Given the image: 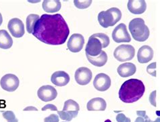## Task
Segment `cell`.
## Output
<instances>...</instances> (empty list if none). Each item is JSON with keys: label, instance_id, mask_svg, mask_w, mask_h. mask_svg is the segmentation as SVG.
Returning a JSON list of instances; mask_svg holds the SVG:
<instances>
[{"label": "cell", "instance_id": "obj_1", "mask_svg": "<svg viewBox=\"0 0 160 122\" xmlns=\"http://www.w3.org/2000/svg\"><path fill=\"white\" fill-rule=\"evenodd\" d=\"M32 34L44 44L58 46L67 40L70 29L61 14H43L35 24Z\"/></svg>", "mask_w": 160, "mask_h": 122}, {"label": "cell", "instance_id": "obj_2", "mask_svg": "<svg viewBox=\"0 0 160 122\" xmlns=\"http://www.w3.org/2000/svg\"><path fill=\"white\" fill-rule=\"evenodd\" d=\"M145 92L143 81L137 79H130L124 81L119 90V98L125 103H132L141 98Z\"/></svg>", "mask_w": 160, "mask_h": 122}, {"label": "cell", "instance_id": "obj_3", "mask_svg": "<svg viewBox=\"0 0 160 122\" xmlns=\"http://www.w3.org/2000/svg\"><path fill=\"white\" fill-rule=\"evenodd\" d=\"M129 30L133 39L137 41H145L149 36V29L141 18H136L130 22Z\"/></svg>", "mask_w": 160, "mask_h": 122}, {"label": "cell", "instance_id": "obj_4", "mask_svg": "<svg viewBox=\"0 0 160 122\" xmlns=\"http://www.w3.org/2000/svg\"><path fill=\"white\" fill-rule=\"evenodd\" d=\"M122 19V12L120 9L112 8L107 11H102L98 14V21L103 28L114 26Z\"/></svg>", "mask_w": 160, "mask_h": 122}, {"label": "cell", "instance_id": "obj_5", "mask_svg": "<svg viewBox=\"0 0 160 122\" xmlns=\"http://www.w3.org/2000/svg\"><path fill=\"white\" fill-rule=\"evenodd\" d=\"M135 49L131 45L122 44L115 49L114 56L115 59L120 62L131 61L135 56Z\"/></svg>", "mask_w": 160, "mask_h": 122}, {"label": "cell", "instance_id": "obj_6", "mask_svg": "<svg viewBox=\"0 0 160 122\" xmlns=\"http://www.w3.org/2000/svg\"><path fill=\"white\" fill-rule=\"evenodd\" d=\"M20 81L18 77L14 74L8 73L1 77L0 85L2 89L7 92H14L18 88Z\"/></svg>", "mask_w": 160, "mask_h": 122}, {"label": "cell", "instance_id": "obj_7", "mask_svg": "<svg viewBox=\"0 0 160 122\" xmlns=\"http://www.w3.org/2000/svg\"><path fill=\"white\" fill-rule=\"evenodd\" d=\"M112 39L115 43L130 42L131 37L127 31L125 24L120 23L114 29L112 32Z\"/></svg>", "mask_w": 160, "mask_h": 122}, {"label": "cell", "instance_id": "obj_8", "mask_svg": "<svg viewBox=\"0 0 160 122\" xmlns=\"http://www.w3.org/2000/svg\"><path fill=\"white\" fill-rule=\"evenodd\" d=\"M102 48H103V46L101 42L92 35L88 39L86 44L85 48L86 54L91 56H97L101 54Z\"/></svg>", "mask_w": 160, "mask_h": 122}, {"label": "cell", "instance_id": "obj_9", "mask_svg": "<svg viewBox=\"0 0 160 122\" xmlns=\"http://www.w3.org/2000/svg\"><path fill=\"white\" fill-rule=\"evenodd\" d=\"M8 30L13 37L20 38L24 35V25L23 21L18 18H14L9 21L8 24Z\"/></svg>", "mask_w": 160, "mask_h": 122}, {"label": "cell", "instance_id": "obj_10", "mask_svg": "<svg viewBox=\"0 0 160 122\" xmlns=\"http://www.w3.org/2000/svg\"><path fill=\"white\" fill-rule=\"evenodd\" d=\"M37 96L43 102H49L54 100L57 96L56 89L52 86H43L37 91Z\"/></svg>", "mask_w": 160, "mask_h": 122}, {"label": "cell", "instance_id": "obj_11", "mask_svg": "<svg viewBox=\"0 0 160 122\" xmlns=\"http://www.w3.org/2000/svg\"><path fill=\"white\" fill-rule=\"evenodd\" d=\"M84 44V37L79 33H74L72 35L68 41L67 46L71 52H79L83 48Z\"/></svg>", "mask_w": 160, "mask_h": 122}, {"label": "cell", "instance_id": "obj_12", "mask_svg": "<svg viewBox=\"0 0 160 122\" xmlns=\"http://www.w3.org/2000/svg\"><path fill=\"white\" fill-rule=\"evenodd\" d=\"M93 77L92 71L87 67L82 66L78 68L74 74L75 80L79 85L85 86L91 81Z\"/></svg>", "mask_w": 160, "mask_h": 122}, {"label": "cell", "instance_id": "obj_13", "mask_svg": "<svg viewBox=\"0 0 160 122\" xmlns=\"http://www.w3.org/2000/svg\"><path fill=\"white\" fill-rule=\"evenodd\" d=\"M95 88L100 92H105L111 86V79L105 73H99L95 77L93 81Z\"/></svg>", "mask_w": 160, "mask_h": 122}, {"label": "cell", "instance_id": "obj_14", "mask_svg": "<svg viewBox=\"0 0 160 122\" xmlns=\"http://www.w3.org/2000/svg\"><path fill=\"white\" fill-rule=\"evenodd\" d=\"M153 50L150 46L145 45L139 48L137 53L138 61L141 64L147 63L153 58Z\"/></svg>", "mask_w": 160, "mask_h": 122}, {"label": "cell", "instance_id": "obj_15", "mask_svg": "<svg viewBox=\"0 0 160 122\" xmlns=\"http://www.w3.org/2000/svg\"><path fill=\"white\" fill-rule=\"evenodd\" d=\"M70 76L67 73L63 71H55L51 77V81L55 86L62 87L67 85L70 81Z\"/></svg>", "mask_w": 160, "mask_h": 122}, {"label": "cell", "instance_id": "obj_16", "mask_svg": "<svg viewBox=\"0 0 160 122\" xmlns=\"http://www.w3.org/2000/svg\"><path fill=\"white\" fill-rule=\"evenodd\" d=\"M128 10L133 14H141L145 12L147 4L144 0H130L128 1Z\"/></svg>", "mask_w": 160, "mask_h": 122}, {"label": "cell", "instance_id": "obj_17", "mask_svg": "<svg viewBox=\"0 0 160 122\" xmlns=\"http://www.w3.org/2000/svg\"><path fill=\"white\" fill-rule=\"evenodd\" d=\"M118 73L122 77H128L136 73L137 68L133 63H126L120 65L117 68Z\"/></svg>", "mask_w": 160, "mask_h": 122}, {"label": "cell", "instance_id": "obj_18", "mask_svg": "<svg viewBox=\"0 0 160 122\" xmlns=\"http://www.w3.org/2000/svg\"><path fill=\"white\" fill-rule=\"evenodd\" d=\"M86 106L88 111H105L107 104L103 98L97 97L90 100Z\"/></svg>", "mask_w": 160, "mask_h": 122}, {"label": "cell", "instance_id": "obj_19", "mask_svg": "<svg viewBox=\"0 0 160 122\" xmlns=\"http://www.w3.org/2000/svg\"><path fill=\"white\" fill-rule=\"evenodd\" d=\"M42 7L46 12L54 13L60 10L62 4L59 0H45L42 4Z\"/></svg>", "mask_w": 160, "mask_h": 122}, {"label": "cell", "instance_id": "obj_20", "mask_svg": "<svg viewBox=\"0 0 160 122\" xmlns=\"http://www.w3.org/2000/svg\"><path fill=\"white\" fill-rule=\"evenodd\" d=\"M80 110L79 104L72 99H69L64 103L63 111L70 114L72 118L76 117Z\"/></svg>", "mask_w": 160, "mask_h": 122}, {"label": "cell", "instance_id": "obj_21", "mask_svg": "<svg viewBox=\"0 0 160 122\" xmlns=\"http://www.w3.org/2000/svg\"><path fill=\"white\" fill-rule=\"evenodd\" d=\"M86 56L91 64L95 66H98V67L104 66L108 61V55L105 51L103 50H102L101 54L97 56H91L87 54H86Z\"/></svg>", "mask_w": 160, "mask_h": 122}, {"label": "cell", "instance_id": "obj_22", "mask_svg": "<svg viewBox=\"0 0 160 122\" xmlns=\"http://www.w3.org/2000/svg\"><path fill=\"white\" fill-rule=\"evenodd\" d=\"M13 45V39L7 31L0 30V48L8 50Z\"/></svg>", "mask_w": 160, "mask_h": 122}, {"label": "cell", "instance_id": "obj_23", "mask_svg": "<svg viewBox=\"0 0 160 122\" xmlns=\"http://www.w3.org/2000/svg\"><path fill=\"white\" fill-rule=\"evenodd\" d=\"M40 19V17L38 14H29L26 18V30L27 32L30 34H32L34 30V27L35 24L38 20Z\"/></svg>", "mask_w": 160, "mask_h": 122}, {"label": "cell", "instance_id": "obj_24", "mask_svg": "<svg viewBox=\"0 0 160 122\" xmlns=\"http://www.w3.org/2000/svg\"><path fill=\"white\" fill-rule=\"evenodd\" d=\"M93 36L97 37L99 40L101 42L102 46H103V48H105L108 47L110 44V38L105 33H95V34L93 35Z\"/></svg>", "mask_w": 160, "mask_h": 122}, {"label": "cell", "instance_id": "obj_25", "mask_svg": "<svg viewBox=\"0 0 160 122\" xmlns=\"http://www.w3.org/2000/svg\"><path fill=\"white\" fill-rule=\"evenodd\" d=\"M74 6H76L77 8L79 9H85L86 8L89 7L91 4H92L91 0H81V1H79V0H75L74 1Z\"/></svg>", "mask_w": 160, "mask_h": 122}, {"label": "cell", "instance_id": "obj_26", "mask_svg": "<svg viewBox=\"0 0 160 122\" xmlns=\"http://www.w3.org/2000/svg\"><path fill=\"white\" fill-rule=\"evenodd\" d=\"M3 116L6 119H7L8 122H18V119H16L15 115L12 111H6L3 113Z\"/></svg>", "mask_w": 160, "mask_h": 122}, {"label": "cell", "instance_id": "obj_27", "mask_svg": "<svg viewBox=\"0 0 160 122\" xmlns=\"http://www.w3.org/2000/svg\"><path fill=\"white\" fill-rule=\"evenodd\" d=\"M147 71L149 74L152 75V76L156 77V63L154 62V63L148 65L147 67Z\"/></svg>", "mask_w": 160, "mask_h": 122}, {"label": "cell", "instance_id": "obj_28", "mask_svg": "<svg viewBox=\"0 0 160 122\" xmlns=\"http://www.w3.org/2000/svg\"><path fill=\"white\" fill-rule=\"evenodd\" d=\"M57 113L59 115V117H60L62 119H63V120L70 121L72 119V117L71 116L70 114H68V113L64 111H57Z\"/></svg>", "mask_w": 160, "mask_h": 122}, {"label": "cell", "instance_id": "obj_29", "mask_svg": "<svg viewBox=\"0 0 160 122\" xmlns=\"http://www.w3.org/2000/svg\"><path fill=\"white\" fill-rule=\"evenodd\" d=\"M149 101L151 105H152L153 106H156V90H154L151 93Z\"/></svg>", "mask_w": 160, "mask_h": 122}, {"label": "cell", "instance_id": "obj_30", "mask_svg": "<svg viewBox=\"0 0 160 122\" xmlns=\"http://www.w3.org/2000/svg\"><path fill=\"white\" fill-rule=\"evenodd\" d=\"M44 122H59V117L55 114H52L47 117H45Z\"/></svg>", "mask_w": 160, "mask_h": 122}, {"label": "cell", "instance_id": "obj_31", "mask_svg": "<svg viewBox=\"0 0 160 122\" xmlns=\"http://www.w3.org/2000/svg\"><path fill=\"white\" fill-rule=\"evenodd\" d=\"M116 121L118 122H131L130 118L126 117L123 113H119L116 116Z\"/></svg>", "mask_w": 160, "mask_h": 122}, {"label": "cell", "instance_id": "obj_32", "mask_svg": "<svg viewBox=\"0 0 160 122\" xmlns=\"http://www.w3.org/2000/svg\"><path fill=\"white\" fill-rule=\"evenodd\" d=\"M47 109H50L52 111H57V106H55L54 105H52V104H49V105H47L42 108V111H46Z\"/></svg>", "mask_w": 160, "mask_h": 122}, {"label": "cell", "instance_id": "obj_33", "mask_svg": "<svg viewBox=\"0 0 160 122\" xmlns=\"http://www.w3.org/2000/svg\"><path fill=\"white\" fill-rule=\"evenodd\" d=\"M144 119H145V122H160V118H159V117H157L156 120L154 121H153L151 120V119H149V117L147 115H145V117H144Z\"/></svg>", "mask_w": 160, "mask_h": 122}, {"label": "cell", "instance_id": "obj_34", "mask_svg": "<svg viewBox=\"0 0 160 122\" xmlns=\"http://www.w3.org/2000/svg\"><path fill=\"white\" fill-rule=\"evenodd\" d=\"M137 114L139 115V117H143V118H144L146 115V111H137Z\"/></svg>", "mask_w": 160, "mask_h": 122}, {"label": "cell", "instance_id": "obj_35", "mask_svg": "<svg viewBox=\"0 0 160 122\" xmlns=\"http://www.w3.org/2000/svg\"><path fill=\"white\" fill-rule=\"evenodd\" d=\"M24 111H37V108L34 106H27V107L24 108Z\"/></svg>", "mask_w": 160, "mask_h": 122}, {"label": "cell", "instance_id": "obj_36", "mask_svg": "<svg viewBox=\"0 0 160 122\" xmlns=\"http://www.w3.org/2000/svg\"><path fill=\"white\" fill-rule=\"evenodd\" d=\"M135 122H145V120H144V118H143V117H139L136 119Z\"/></svg>", "mask_w": 160, "mask_h": 122}, {"label": "cell", "instance_id": "obj_37", "mask_svg": "<svg viewBox=\"0 0 160 122\" xmlns=\"http://www.w3.org/2000/svg\"><path fill=\"white\" fill-rule=\"evenodd\" d=\"M2 22H3V18H2L1 13H0V25L2 24Z\"/></svg>", "mask_w": 160, "mask_h": 122}, {"label": "cell", "instance_id": "obj_38", "mask_svg": "<svg viewBox=\"0 0 160 122\" xmlns=\"http://www.w3.org/2000/svg\"><path fill=\"white\" fill-rule=\"evenodd\" d=\"M105 122H112V121L110 120V119H107V120L105 121Z\"/></svg>", "mask_w": 160, "mask_h": 122}, {"label": "cell", "instance_id": "obj_39", "mask_svg": "<svg viewBox=\"0 0 160 122\" xmlns=\"http://www.w3.org/2000/svg\"><path fill=\"white\" fill-rule=\"evenodd\" d=\"M62 122H64V121H62Z\"/></svg>", "mask_w": 160, "mask_h": 122}]
</instances>
